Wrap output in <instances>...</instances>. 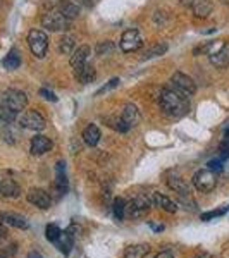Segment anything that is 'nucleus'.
<instances>
[{
	"label": "nucleus",
	"mask_w": 229,
	"mask_h": 258,
	"mask_svg": "<svg viewBox=\"0 0 229 258\" xmlns=\"http://www.w3.org/2000/svg\"><path fill=\"white\" fill-rule=\"evenodd\" d=\"M160 110L169 117H181L190 110V100L186 95H183L181 91L176 88H164L160 91Z\"/></svg>",
	"instance_id": "f257e3e1"
},
{
	"label": "nucleus",
	"mask_w": 229,
	"mask_h": 258,
	"mask_svg": "<svg viewBox=\"0 0 229 258\" xmlns=\"http://www.w3.org/2000/svg\"><path fill=\"white\" fill-rule=\"evenodd\" d=\"M28 45H30L31 53L36 59H43L48 50V36L41 30H31L28 35Z\"/></svg>",
	"instance_id": "f03ea898"
},
{
	"label": "nucleus",
	"mask_w": 229,
	"mask_h": 258,
	"mask_svg": "<svg viewBox=\"0 0 229 258\" xmlns=\"http://www.w3.org/2000/svg\"><path fill=\"white\" fill-rule=\"evenodd\" d=\"M2 103L9 107L11 110H14V112H18V114H19V112L28 105V97H26V93H24V91L16 90V88H9V90L4 91Z\"/></svg>",
	"instance_id": "7ed1b4c3"
},
{
	"label": "nucleus",
	"mask_w": 229,
	"mask_h": 258,
	"mask_svg": "<svg viewBox=\"0 0 229 258\" xmlns=\"http://www.w3.org/2000/svg\"><path fill=\"white\" fill-rule=\"evenodd\" d=\"M69 19H66L57 9L48 11L47 14H43L41 18V24L43 28H47L48 31H66L69 28Z\"/></svg>",
	"instance_id": "20e7f679"
},
{
	"label": "nucleus",
	"mask_w": 229,
	"mask_h": 258,
	"mask_svg": "<svg viewBox=\"0 0 229 258\" xmlns=\"http://www.w3.org/2000/svg\"><path fill=\"white\" fill-rule=\"evenodd\" d=\"M150 207H152V200L143 197V195H138L130 203H126V215H130L131 219H140L148 214Z\"/></svg>",
	"instance_id": "39448f33"
},
{
	"label": "nucleus",
	"mask_w": 229,
	"mask_h": 258,
	"mask_svg": "<svg viewBox=\"0 0 229 258\" xmlns=\"http://www.w3.org/2000/svg\"><path fill=\"white\" fill-rule=\"evenodd\" d=\"M217 184V177L210 169H202L193 176V186L202 193H210Z\"/></svg>",
	"instance_id": "423d86ee"
},
{
	"label": "nucleus",
	"mask_w": 229,
	"mask_h": 258,
	"mask_svg": "<svg viewBox=\"0 0 229 258\" xmlns=\"http://www.w3.org/2000/svg\"><path fill=\"white\" fill-rule=\"evenodd\" d=\"M170 85L178 91H181L183 95H186V97H191V95H195V91H197L195 81L191 80L188 74L181 73V71H176V73L170 76Z\"/></svg>",
	"instance_id": "0eeeda50"
},
{
	"label": "nucleus",
	"mask_w": 229,
	"mask_h": 258,
	"mask_svg": "<svg viewBox=\"0 0 229 258\" xmlns=\"http://www.w3.org/2000/svg\"><path fill=\"white\" fill-rule=\"evenodd\" d=\"M141 45H143V38H141L138 30H126L123 33L121 41H119L121 50H123V52H126V53L136 52Z\"/></svg>",
	"instance_id": "6e6552de"
},
{
	"label": "nucleus",
	"mask_w": 229,
	"mask_h": 258,
	"mask_svg": "<svg viewBox=\"0 0 229 258\" xmlns=\"http://www.w3.org/2000/svg\"><path fill=\"white\" fill-rule=\"evenodd\" d=\"M19 124H21V127L30 129V131H41V129H45V126H47L45 117L40 114L38 110L24 112L23 117L19 119Z\"/></svg>",
	"instance_id": "1a4fd4ad"
},
{
	"label": "nucleus",
	"mask_w": 229,
	"mask_h": 258,
	"mask_svg": "<svg viewBox=\"0 0 229 258\" xmlns=\"http://www.w3.org/2000/svg\"><path fill=\"white\" fill-rule=\"evenodd\" d=\"M28 202H30L31 205L38 207V209H41V210H47V209H50L52 198H50V195L45 189L33 188V189L28 191Z\"/></svg>",
	"instance_id": "9d476101"
},
{
	"label": "nucleus",
	"mask_w": 229,
	"mask_h": 258,
	"mask_svg": "<svg viewBox=\"0 0 229 258\" xmlns=\"http://www.w3.org/2000/svg\"><path fill=\"white\" fill-rule=\"evenodd\" d=\"M52 141L50 138L43 135H36L35 138H31V145H30V152L33 155H43V153H47L52 150Z\"/></svg>",
	"instance_id": "9b49d317"
},
{
	"label": "nucleus",
	"mask_w": 229,
	"mask_h": 258,
	"mask_svg": "<svg viewBox=\"0 0 229 258\" xmlns=\"http://www.w3.org/2000/svg\"><path fill=\"white\" fill-rule=\"evenodd\" d=\"M74 78H76L78 83H81V85H88V83L95 81V78H97V71L91 64H83L80 68L74 69Z\"/></svg>",
	"instance_id": "f8f14e48"
},
{
	"label": "nucleus",
	"mask_w": 229,
	"mask_h": 258,
	"mask_svg": "<svg viewBox=\"0 0 229 258\" xmlns=\"http://www.w3.org/2000/svg\"><path fill=\"white\" fill-rule=\"evenodd\" d=\"M210 55V62L212 66H215V68H227L229 66V43H222L220 45L219 50H215V52L209 53Z\"/></svg>",
	"instance_id": "ddd939ff"
},
{
	"label": "nucleus",
	"mask_w": 229,
	"mask_h": 258,
	"mask_svg": "<svg viewBox=\"0 0 229 258\" xmlns=\"http://www.w3.org/2000/svg\"><path fill=\"white\" fill-rule=\"evenodd\" d=\"M55 191L59 195H66V191L69 188V182H68V176H66V164L64 162H59L55 167Z\"/></svg>",
	"instance_id": "4468645a"
},
{
	"label": "nucleus",
	"mask_w": 229,
	"mask_h": 258,
	"mask_svg": "<svg viewBox=\"0 0 229 258\" xmlns=\"http://www.w3.org/2000/svg\"><path fill=\"white\" fill-rule=\"evenodd\" d=\"M0 220H2L4 224H7V226L16 227V229H28L30 227L28 220L24 219L23 215L12 214V212H4V214H0Z\"/></svg>",
	"instance_id": "2eb2a0df"
},
{
	"label": "nucleus",
	"mask_w": 229,
	"mask_h": 258,
	"mask_svg": "<svg viewBox=\"0 0 229 258\" xmlns=\"http://www.w3.org/2000/svg\"><path fill=\"white\" fill-rule=\"evenodd\" d=\"M90 53H91V50L88 45H80L78 48L73 50V55H71V59H69V64L73 66L74 69L80 68V66L86 64Z\"/></svg>",
	"instance_id": "dca6fc26"
},
{
	"label": "nucleus",
	"mask_w": 229,
	"mask_h": 258,
	"mask_svg": "<svg viewBox=\"0 0 229 258\" xmlns=\"http://www.w3.org/2000/svg\"><path fill=\"white\" fill-rule=\"evenodd\" d=\"M53 244H55L57 249H59L61 253H64V255H69L71 249H73V246H74V236L71 234L69 231H61L59 238L53 241Z\"/></svg>",
	"instance_id": "f3484780"
},
{
	"label": "nucleus",
	"mask_w": 229,
	"mask_h": 258,
	"mask_svg": "<svg viewBox=\"0 0 229 258\" xmlns=\"http://www.w3.org/2000/svg\"><path fill=\"white\" fill-rule=\"evenodd\" d=\"M152 203L157 207V209H162L164 212H169V214H174V212L178 210V203L173 202L170 198H167L165 195H160V193L152 195Z\"/></svg>",
	"instance_id": "a211bd4d"
},
{
	"label": "nucleus",
	"mask_w": 229,
	"mask_h": 258,
	"mask_svg": "<svg viewBox=\"0 0 229 258\" xmlns=\"http://www.w3.org/2000/svg\"><path fill=\"white\" fill-rule=\"evenodd\" d=\"M55 9L59 11L66 19H69V21L76 19L78 16H80V7H78L74 2H71V0H61V2L57 4Z\"/></svg>",
	"instance_id": "6ab92c4d"
},
{
	"label": "nucleus",
	"mask_w": 229,
	"mask_h": 258,
	"mask_svg": "<svg viewBox=\"0 0 229 258\" xmlns=\"http://www.w3.org/2000/svg\"><path fill=\"white\" fill-rule=\"evenodd\" d=\"M191 11H193V14L197 16V18L205 19L212 14L214 6H212L210 0H193V4H191Z\"/></svg>",
	"instance_id": "aec40b11"
},
{
	"label": "nucleus",
	"mask_w": 229,
	"mask_h": 258,
	"mask_svg": "<svg viewBox=\"0 0 229 258\" xmlns=\"http://www.w3.org/2000/svg\"><path fill=\"white\" fill-rule=\"evenodd\" d=\"M0 195L6 198H18L21 195V188L14 179H4L0 184Z\"/></svg>",
	"instance_id": "412c9836"
},
{
	"label": "nucleus",
	"mask_w": 229,
	"mask_h": 258,
	"mask_svg": "<svg viewBox=\"0 0 229 258\" xmlns=\"http://www.w3.org/2000/svg\"><path fill=\"white\" fill-rule=\"evenodd\" d=\"M121 119H123L124 122L130 126V129L133 126H136V124H138V120H140V112H138V109H136V105L128 103V105L124 107L123 114H121Z\"/></svg>",
	"instance_id": "4be33fe9"
},
{
	"label": "nucleus",
	"mask_w": 229,
	"mask_h": 258,
	"mask_svg": "<svg viewBox=\"0 0 229 258\" xmlns=\"http://www.w3.org/2000/svg\"><path fill=\"white\" fill-rule=\"evenodd\" d=\"M100 138H102V133H100L98 126H95V124H90V126L85 127V131H83V141H85L88 147H95L100 141Z\"/></svg>",
	"instance_id": "5701e85b"
},
{
	"label": "nucleus",
	"mask_w": 229,
	"mask_h": 258,
	"mask_svg": "<svg viewBox=\"0 0 229 258\" xmlns=\"http://www.w3.org/2000/svg\"><path fill=\"white\" fill-rule=\"evenodd\" d=\"M167 186L170 189H174L176 193H180L181 197H190V188H188V184H186L185 181H183L181 177H178V176H170L167 179Z\"/></svg>",
	"instance_id": "b1692460"
},
{
	"label": "nucleus",
	"mask_w": 229,
	"mask_h": 258,
	"mask_svg": "<svg viewBox=\"0 0 229 258\" xmlns=\"http://www.w3.org/2000/svg\"><path fill=\"white\" fill-rule=\"evenodd\" d=\"M150 246L148 244H131L124 251V258H145L148 255Z\"/></svg>",
	"instance_id": "393cba45"
},
{
	"label": "nucleus",
	"mask_w": 229,
	"mask_h": 258,
	"mask_svg": "<svg viewBox=\"0 0 229 258\" xmlns=\"http://www.w3.org/2000/svg\"><path fill=\"white\" fill-rule=\"evenodd\" d=\"M2 66L6 69H9V71H14V69H18L19 66H21V57H19V52L16 48H12L9 53H7L6 57H4V60H2Z\"/></svg>",
	"instance_id": "a878e982"
},
{
	"label": "nucleus",
	"mask_w": 229,
	"mask_h": 258,
	"mask_svg": "<svg viewBox=\"0 0 229 258\" xmlns=\"http://www.w3.org/2000/svg\"><path fill=\"white\" fill-rule=\"evenodd\" d=\"M167 48H169L167 43H157V45H153V47L145 50L143 55H141V59L148 60V59H153V57H160V55H164V53L167 52Z\"/></svg>",
	"instance_id": "bb28decb"
},
{
	"label": "nucleus",
	"mask_w": 229,
	"mask_h": 258,
	"mask_svg": "<svg viewBox=\"0 0 229 258\" xmlns=\"http://www.w3.org/2000/svg\"><path fill=\"white\" fill-rule=\"evenodd\" d=\"M16 117H18V112L11 110L7 105H4L2 102H0V124H6V126H9L11 122H14Z\"/></svg>",
	"instance_id": "cd10ccee"
},
{
	"label": "nucleus",
	"mask_w": 229,
	"mask_h": 258,
	"mask_svg": "<svg viewBox=\"0 0 229 258\" xmlns=\"http://www.w3.org/2000/svg\"><path fill=\"white\" fill-rule=\"evenodd\" d=\"M74 47H76V41H74V36H71V35H64L59 41V52L64 53V55L73 53Z\"/></svg>",
	"instance_id": "c85d7f7f"
},
{
	"label": "nucleus",
	"mask_w": 229,
	"mask_h": 258,
	"mask_svg": "<svg viewBox=\"0 0 229 258\" xmlns=\"http://www.w3.org/2000/svg\"><path fill=\"white\" fill-rule=\"evenodd\" d=\"M112 209H114L116 219L123 220L124 217H126V202H124L123 198H116L114 200V205H112Z\"/></svg>",
	"instance_id": "c756f323"
},
{
	"label": "nucleus",
	"mask_w": 229,
	"mask_h": 258,
	"mask_svg": "<svg viewBox=\"0 0 229 258\" xmlns=\"http://www.w3.org/2000/svg\"><path fill=\"white\" fill-rule=\"evenodd\" d=\"M114 43H112L110 40H105V41H100L97 45V48H95V52H97V55L103 57V55H110L112 52H114Z\"/></svg>",
	"instance_id": "7c9ffc66"
},
{
	"label": "nucleus",
	"mask_w": 229,
	"mask_h": 258,
	"mask_svg": "<svg viewBox=\"0 0 229 258\" xmlns=\"http://www.w3.org/2000/svg\"><path fill=\"white\" fill-rule=\"evenodd\" d=\"M59 234H61V227L55 226V224H48L47 229H45V236H47L50 243H53V241L59 238Z\"/></svg>",
	"instance_id": "2f4dec72"
},
{
	"label": "nucleus",
	"mask_w": 229,
	"mask_h": 258,
	"mask_svg": "<svg viewBox=\"0 0 229 258\" xmlns=\"http://www.w3.org/2000/svg\"><path fill=\"white\" fill-rule=\"evenodd\" d=\"M227 210H229V207H224V209H219V210H210V212H207V214H202V220H205L207 222V220L220 217V215H224Z\"/></svg>",
	"instance_id": "473e14b6"
},
{
	"label": "nucleus",
	"mask_w": 229,
	"mask_h": 258,
	"mask_svg": "<svg viewBox=\"0 0 229 258\" xmlns=\"http://www.w3.org/2000/svg\"><path fill=\"white\" fill-rule=\"evenodd\" d=\"M119 83H121V81H119V78H112V80H110L109 83H107L105 86H102V88H100L95 95H97V97H98V95H102V93H107V91L114 90L116 86H119Z\"/></svg>",
	"instance_id": "72a5a7b5"
},
{
	"label": "nucleus",
	"mask_w": 229,
	"mask_h": 258,
	"mask_svg": "<svg viewBox=\"0 0 229 258\" xmlns=\"http://www.w3.org/2000/svg\"><path fill=\"white\" fill-rule=\"evenodd\" d=\"M212 41H207V43H203V45H200V47H197L193 50V53L195 55H200V53H209L210 52V48H212Z\"/></svg>",
	"instance_id": "f704fd0d"
},
{
	"label": "nucleus",
	"mask_w": 229,
	"mask_h": 258,
	"mask_svg": "<svg viewBox=\"0 0 229 258\" xmlns=\"http://www.w3.org/2000/svg\"><path fill=\"white\" fill-rule=\"evenodd\" d=\"M40 95L43 97L45 100H50V102H57V97H55V93L53 91H50L47 88H41L40 90Z\"/></svg>",
	"instance_id": "c9c22d12"
},
{
	"label": "nucleus",
	"mask_w": 229,
	"mask_h": 258,
	"mask_svg": "<svg viewBox=\"0 0 229 258\" xmlns=\"http://www.w3.org/2000/svg\"><path fill=\"white\" fill-rule=\"evenodd\" d=\"M222 162L224 160H220V159H214V160H210L207 165H209L210 170H222Z\"/></svg>",
	"instance_id": "e433bc0d"
},
{
	"label": "nucleus",
	"mask_w": 229,
	"mask_h": 258,
	"mask_svg": "<svg viewBox=\"0 0 229 258\" xmlns=\"http://www.w3.org/2000/svg\"><path fill=\"white\" fill-rule=\"evenodd\" d=\"M7 238V229L4 226V222H0V241H4Z\"/></svg>",
	"instance_id": "4c0bfd02"
},
{
	"label": "nucleus",
	"mask_w": 229,
	"mask_h": 258,
	"mask_svg": "<svg viewBox=\"0 0 229 258\" xmlns=\"http://www.w3.org/2000/svg\"><path fill=\"white\" fill-rule=\"evenodd\" d=\"M155 258H174V256H173V253H169V251H162Z\"/></svg>",
	"instance_id": "58836bf2"
},
{
	"label": "nucleus",
	"mask_w": 229,
	"mask_h": 258,
	"mask_svg": "<svg viewBox=\"0 0 229 258\" xmlns=\"http://www.w3.org/2000/svg\"><path fill=\"white\" fill-rule=\"evenodd\" d=\"M148 226L152 227L153 231H157V232H159V231H164V226H157V224H153V222H148Z\"/></svg>",
	"instance_id": "ea45409f"
},
{
	"label": "nucleus",
	"mask_w": 229,
	"mask_h": 258,
	"mask_svg": "<svg viewBox=\"0 0 229 258\" xmlns=\"http://www.w3.org/2000/svg\"><path fill=\"white\" fill-rule=\"evenodd\" d=\"M195 258H212V255H209V253H200V255H197Z\"/></svg>",
	"instance_id": "a19ab883"
},
{
	"label": "nucleus",
	"mask_w": 229,
	"mask_h": 258,
	"mask_svg": "<svg viewBox=\"0 0 229 258\" xmlns=\"http://www.w3.org/2000/svg\"><path fill=\"white\" fill-rule=\"evenodd\" d=\"M30 258H41V255H40V253H36V251H33L30 255Z\"/></svg>",
	"instance_id": "79ce46f5"
},
{
	"label": "nucleus",
	"mask_w": 229,
	"mask_h": 258,
	"mask_svg": "<svg viewBox=\"0 0 229 258\" xmlns=\"http://www.w3.org/2000/svg\"><path fill=\"white\" fill-rule=\"evenodd\" d=\"M0 258H6V256H4V255H2V253H0Z\"/></svg>",
	"instance_id": "37998d69"
}]
</instances>
